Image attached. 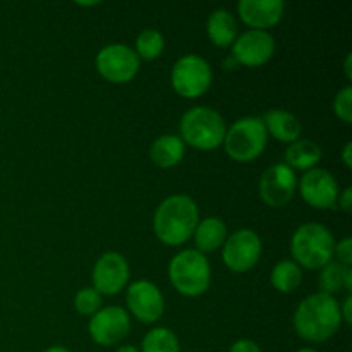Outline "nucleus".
Wrapping results in <instances>:
<instances>
[{"instance_id": "nucleus-32", "label": "nucleus", "mask_w": 352, "mask_h": 352, "mask_svg": "<svg viewBox=\"0 0 352 352\" xmlns=\"http://www.w3.org/2000/svg\"><path fill=\"white\" fill-rule=\"evenodd\" d=\"M351 153H352V143H351V141H347V143L344 144V148H342V160H344V164H346L347 168L352 167Z\"/></svg>"}, {"instance_id": "nucleus-20", "label": "nucleus", "mask_w": 352, "mask_h": 352, "mask_svg": "<svg viewBox=\"0 0 352 352\" xmlns=\"http://www.w3.org/2000/svg\"><path fill=\"white\" fill-rule=\"evenodd\" d=\"M186 153V144L177 134H164L157 138L150 148L153 164L160 168H172L181 164Z\"/></svg>"}, {"instance_id": "nucleus-8", "label": "nucleus", "mask_w": 352, "mask_h": 352, "mask_svg": "<svg viewBox=\"0 0 352 352\" xmlns=\"http://www.w3.org/2000/svg\"><path fill=\"white\" fill-rule=\"evenodd\" d=\"M96 69L110 82H127L140 71L141 58L126 43L105 45L96 54Z\"/></svg>"}, {"instance_id": "nucleus-19", "label": "nucleus", "mask_w": 352, "mask_h": 352, "mask_svg": "<svg viewBox=\"0 0 352 352\" xmlns=\"http://www.w3.org/2000/svg\"><path fill=\"white\" fill-rule=\"evenodd\" d=\"M206 33L217 47H232L237 38V21L227 9H215L206 21Z\"/></svg>"}, {"instance_id": "nucleus-25", "label": "nucleus", "mask_w": 352, "mask_h": 352, "mask_svg": "<svg viewBox=\"0 0 352 352\" xmlns=\"http://www.w3.org/2000/svg\"><path fill=\"white\" fill-rule=\"evenodd\" d=\"M347 267H344L339 261H330L329 265L322 268L318 277V284L323 294L333 296L344 289V274H346Z\"/></svg>"}, {"instance_id": "nucleus-11", "label": "nucleus", "mask_w": 352, "mask_h": 352, "mask_svg": "<svg viewBox=\"0 0 352 352\" xmlns=\"http://www.w3.org/2000/svg\"><path fill=\"white\" fill-rule=\"evenodd\" d=\"M298 189V177L291 167L278 162L270 165L267 170L261 174L260 179V196L268 206L282 208L287 205Z\"/></svg>"}, {"instance_id": "nucleus-13", "label": "nucleus", "mask_w": 352, "mask_h": 352, "mask_svg": "<svg viewBox=\"0 0 352 352\" xmlns=\"http://www.w3.org/2000/svg\"><path fill=\"white\" fill-rule=\"evenodd\" d=\"M127 309L143 323H155L165 311V299L160 289L150 280H136L127 287Z\"/></svg>"}, {"instance_id": "nucleus-2", "label": "nucleus", "mask_w": 352, "mask_h": 352, "mask_svg": "<svg viewBox=\"0 0 352 352\" xmlns=\"http://www.w3.org/2000/svg\"><path fill=\"white\" fill-rule=\"evenodd\" d=\"M199 222L198 205L186 195L168 196L160 203L153 215L155 236L167 246L188 243Z\"/></svg>"}, {"instance_id": "nucleus-1", "label": "nucleus", "mask_w": 352, "mask_h": 352, "mask_svg": "<svg viewBox=\"0 0 352 352\" xmlns=\"http://www.w3.org/2000/svg\"><path fill=\"white\" fill-rule=\"evenodd\" d=\"M292 322L301 339L308 342H325L340 329V306L333 296L316 292L299 302Z\"/></svg>"}, {"instance_id": "nucleus-28", "label": "nucleus", "mask_w": 352, "mask_h": 352, "mask_svg": "<svg viewBox=\"0 0 352 352\" xmlns=\"http://www.w3.org/2000/svg\"><path fill=\"white\" fill-rule=\"evenodd\" d=\"M339 258V263H342L344 267H351L352 263V239L346 237V239L340 241L339 244H336V253Z\"/></svg>"}, {"instance_id": "nucleus-36", "label": "nucleus", "mask_w": 352, "mask_h": 352, "mask_svg": "<svg viewBox=\"0 0 352 352\" xmlns=\"http://www.w3.org/2000/svg\"><path fill=\"white\" fill-rule=\"evenodd\" d=\"M116 352H140V349H136L134 346H122V347H119Z\"/></svg>"}, {"instance_id": "nucleus-33", "label": "nucleus", "mask_w": 352, "mask_h": 352, "mask_svg": "<svg viewBox=\"0 0 352 352\" xmlns=\"http://www.w3.org/2000/svg\"><path fill=\"white\" fill-rule=\"evenodd\" d=\"M344 291H347L351 294L352 291V268L347 267L346 274H344Z\"/></svg>"}, {"instance_id": "nucleus-18", "label": "nucleus", "mask_w": 352, "mask_h": 352, "mask_svg": "<svg viewBox=\"0 0 352 352\" xmlns=\"http://www.w3.org/2000/svg\"><path fill=\"white\" fill-rule=\"evenodd\" d=\"M192 237H195L196 250L199 253H212V251L222 248L226 243L227 226L219 217H206L201 222H198Z\"/></svg>"}, {"instance_id": "nucleus-35", "label": "nucleus", "mask_w": 352, "mask_h": 352, "mask_svg": "<svg viewBox=\"0 0 352 352\" xmlns=\"http://www.w3.org/2000/svg\"><path fill=\"white\" fill-rule=\"evenodd\" d=\"M45 352H72V351H69L67 347H64V346H52V347H48Z\"/></svg>"}, {"instance_id": "nucleus-14", "label": "nucleus", "mask_w": 352, "mask_h": 352, "mask_svg": "<svg viewBox=\"0 0 352 352\" xmlns=\"http://www.w3.org/2000/svg\"><path fill=\"white\" fill-rule=\"evenodd\" d=\"M299 192L308 205L318 210H327L337 205L340 189L332 172L315 167L311 170H306L301 177Z\"/></svg>"}, {"instance_id": "nucleus-16", "label": "nucleus", "mask_w": 352, "mask_h": 352, "mask_svg": "<svg viewBox=\"0 0 352 352\" xmlns=\"http://www.w3.org/2000/svg\"><path fill=\"white\" fill-rule=\"evenodd\" d=\"M282 0H241L237 3L239 17L253 30H263L275 26L284 16Z\"/></svg>"}, {"instance_id": "nucleus-6", "label": "nucleus", "mask_w": 352, "mask_h": 352, "mask_svg": "<svg viewBox=\"0 0 352 352\" xmlns=\"http://www.w3.org/2000/svg\"><path fill=\"white\" fill-rule=\"evenodd\" d=\"M268 143V133L261 117H243L227 129L223 148L237 162H251L260 157Z\"/></svg>"}, {"instance_id": "nucleus-9", "label": "nucleus", "mask_w": 352, "mask_h": 352, "mask_svg": "<svg viewBox=\"0 0 352 352\" xmlns=\"http://www.w3.org/2000/svg\"><path fill=\"white\" fill-rule=\"evenodd\" d=\"M261 256V239L254 230L239 229L227 236L222 246V260L229 270L236 274L256 267Z\"/></svg>"}, {"instance_id": "nucleus-10", "label": "nucleus", "mask_w": 352, "mask_h": 352, "mask_svg": "<svg viewBox=\"0 0 352 352\" xmlns=\"http://www.w3.org/2000/svg\"><path fill=\"white\" fill-rule=\"evenodd\" d=\"M131 330V316L120 306H105L89 318L88 332L98 346H113L126 339Z\"/></svg>"}, {"instance_id": "nucleus-30", "label": "nucleus", "mask_w": 352, "mask_h": 352, "mask_svg": "<svg viewBox=\"0 0 352 352\" xmlns=\"http://www.w3.org/2000/svg\"><path fill=\"white\" fill-rule=\"evenodd\" d=\"M337 203H339V206L344 210V212L351 213V210H352V188L351 186H347V188L340 192Z\"/></svg>"}, {"instance_id": "nucleus-23", "label": "nucleus", "mask_w": 352, "mask_h": 352, "mask_svg": "<svg viewBox=\"0 0 352 352\" xmlns=\"http://www.w3.org/2000/svg\"><path fill=\"white\" fill-rule=\"evenodd\" d=\"M140 352H181V346L177 336L172 330L157 327L143 337Z\"/></svg>"}, {"instance_id": "nucleus-29", "label": "nucleus", "mask_w": 352, "mask_h": 352, "mask_svg": "<svg viewBox=\"0 0 352 352\" xmlns=\"http://www.w3.org/2000/svg\"><path fill=\"white\" fill-rule=\"evenodd\" d=\"M229 352H263L254 340L251 339H239L230 346Z\"/></svg>"}, {"instance_id": "nucleus-22", "label": "nucleus", "mask_w": 352, "mask_h": 352, "mask_svg": "<svg viewBox=\"0 0 352 352\" xmlns=\"http://www.w3.org/2000/svg\"><path fill=\"white\" fill-rule=\"evenodd\" d=\"M272 285L277 289L278 292H294L299 287L302 280V270L298 263H294L292 260H282L278 261L274 267L270 275Z\"/></svg>"}, {"instance_id": "nucleus-4", "label": "nucleus", "mask_w": 352, "mask_h": 352, "mask_svg": "<svg viewBox=\"0 0 352 352\" xmlns=\"http://www.w3.org/2000/svg\"><path fill=\"white\" fill-rule=\"evenodd\" d=\"M179 129H181L179 138L184 141V144L188 143L189 146L208 151L215 150L223 143L227 124L219 110L198 105L184 112Z\"/></svg>"}, {"instance_id": "nucleus-37", "label": "nucleus", "mask_w": 352, "mask_h": 352, "mask_svg": "<svg viewBox=\"0 0 352 352\" xmlns=\"http://www.w3.org/2000/svg\"><path fill=\"white\" fill-rule=\"evenodd\" d=\"M298 352H318V351L311 349V347H302V349H299Z\"/></svg>"}, {"instance_id": "nucleus-24", "label": "nucleus", "mask_w": 352, "mask_h": 352, "mask_svg": "<svg viewBox=\"0 0 352 352\" xmlns=\"http://www.w3.org/2000/svg\"><path fill=\"white\" fill-rule=\"evenodd\" d=\"M165 48V38L155 28H146L141 31L136 38V54L140 58L144 60H153V58L160 57L162 52Z\"/></svg>"}, {"instance_id": "nucleus-12", "label": "nucleus", "mask_w": 352, "mask_h": 352, "mask_svg": "<svg viewBox=\"0 0 352 352\" xmlns=\"http://www.w3.org/2000/svg\"><path fill=\"white\" fill-rule=\"evenodd\" d=\"M93 289L100 294L116 296L122 291L129 282V263L126 258L117 251L103 253L95 261L91 272Z\"/></svg>"}, {"instance_id": "nucleus-21", "label": "nucleus", "mask_w": 352, "mask_h": 352, "mask_svg": "<svg viewBox=\"0 0 352 352\" xmlns=\"http://www.w3.org/2000/svg\"><path fill=\"white\" fill-rule=\"evenodd\" d=\"M322 148L313 140H298L285 150V165L292 170H311L322 160Z\"/></svg>"}, {"instance_id": "nucleus-7", "label": "nucleus", "mask_w": 352, "mask_h": 352, "mask_svg": "<svg viewBox=\"0 0 352 352\" xmlns=\"http://www.w3.org/2000/svg\"><path fill=\"white\" fill-rule=\"evenodd\" d=\"M212 65L201 55L188 54L175 60L170 81L175 91L184 98H198L208 91L212 85Z\"/></svg>"}, {"instance_id": "nucleus-26", "label": "nucleus", "mask_w": 352, "mask_h": 352, "mask_svg": "<svg viewBox=\"0 0 352 352\" xmlns=\"http://www.w3.org/2000/svg\"><path fill=\"white\" fill-rule=\"evenodd\" d=\"M76 311L85 316H93L98 309H102V294L93 287H85L74 298Z\"/></svg>"}, {"instance_id": "nucleus-5", "label": "nucleus", "mask_w": 352, "mask_h": 352, "mask_svg": "<svg viewBox=\"0 0 352 352\" xmlns=\"http://www.w3.org/2000/svg\"><path fill=\"white\" fill-rule=\"evenodd\" d=\"M168 280L182 296L198 298L205 294L212 284L208 258L198 250L179 251L168 263Z\"/></svg>"}, {"instance_id": "nucleus-34", "label": "nucleus", "mask_w": 352, "mask_h": 352, "mask_svg": "<svg viewBox=\"0 0 352 352\" xmlns=\"http://www.w3.org/2000/svg\"><path fill=\"white\" fill-rule=\"evenodd\" d=\"M351 60H352V54H347L346 57V64H344V71H346L347 78H352V69H351Z\"/></svg>"}, {"instance_id": "nucleus-17", "label": "nucleus", "mask_w": 352, "mask_h": 352, "mask_svg": "<svg viewBox=\"0 0 352 352\" xmlns=\"http://www.w3.org/2000/svg\"><path fill=\"white\" fill-rule=\"evenodd\" d=\"M261 120H263L267 133L272 134L277 141L291 144L301 138V120L289 110L272 109L261 117Z\"/></svg>"}, {"instance_id": "nucleus-15", "label": "nucleus", "mask_w": 352, "mask_h": 352, "mask_svg": "<svg viewBox=\"0 0 352 352\" xmlns=\"http://www.w3.org/2000/svg\"><path fill=\"white\" fill-rule=\"evenodd\" d=\"M275 40L272 33L263 30H248L243 34H237L232 43V57L237 64L248 67L263 65L274 57Z\"/></svg>"}, {"instance_id": "nucleus-31", "label": "nucleus", "mask_w": 352, "mask_h": 352, "mask_svg": "<svg viewBox=\"0 0 352 352\" xmlns=\"http://www.w3.org/2000/svg\"><path fill=\"white\" fill-rule=\"evenodd\" d=\"M351 305H352V296L347 294V298L344 299L342 305L340 306V316H342V320L346 323H351L352 322V316H351Z\"/></svg>"}, {"instance_id": "nucleus-27", "label": "nucleus", "mask_w": 352, "mask_h": 352, "mask_svg": "<svg viewBox=\"0 0 352 352\" xmlns=\"http://www.w3.org/2000/svg\"><path fill=\"white\" fill-rule=\"evenodd\" d=\"M333 112L342 122H352V88L349 85L337 91L333 98Z\"/></svg>"}, {"instance_id": "nucleus-3", "label": "nucleus", "mask_w": 352, "mask_h": 352, "mask_svg": "<svg viewBox=\"0 0 352 352\" xmlns=\"http://www.w3.org/2000/svg\"><path fill=\"white\" fill-rule=\"evenodd\" d=\"M336 239L330 229L316 222L302 223L291 239L294 263L309 270H322L336 256Z\"/></svg>"}]
</instances>
